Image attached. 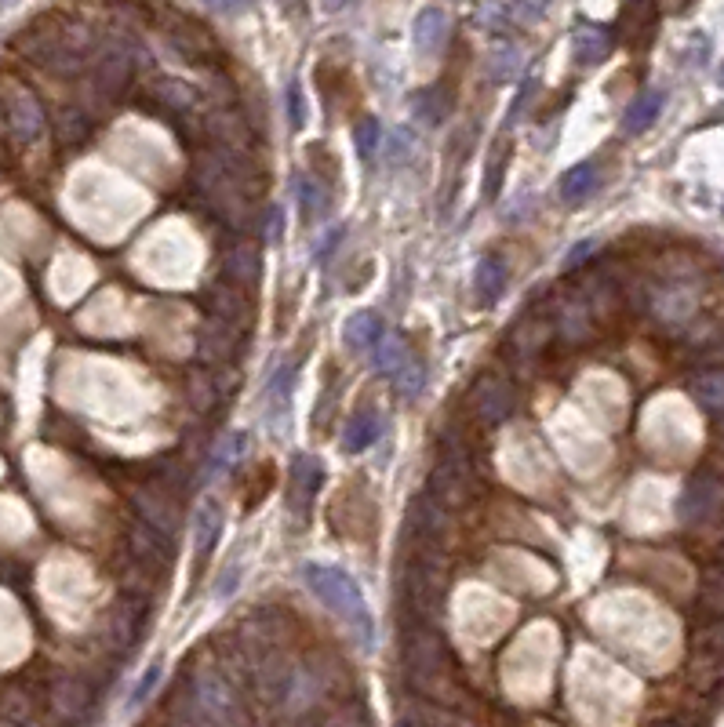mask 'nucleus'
I'll list each match as a JSON object with an SVG mask.
<instances>
[{"instance_id": "nucleus-1", "label": "nucleus", "mask_w": 724, "mask_h": 727, "mask_svg": "<svg viewBox=\"0 0 724 727\" xmlns=\"http://www.w3.org/2000/svg\"><path fill=\"white\" fill-rule=\"evenodd\" d=\"M302 575H306V586H310L313 593L346 622V629L357 637V644H361V648H372V640H375L372 615L364 608V600H361V593H357V586L350 582V575H342L339 568H321V564H310Z\"/></svg>"}, {"instance_id": "nucleus-26", "label": "nucleus", "mask_w": 724, "mask_h": 727, "mask_svg": "<svg viewBox=\"0 0 724 727\" xmlns=\"http://www.w3.org/2000/svg\"><path fill=\"white\" fill-rule=\"evenodd\" d=\"M324 727H372V720L364 717L361 706H346V709H339Z\"/></svg>"}, {"instance_id": "nucleus-11", "label": "nucleus", "mask_w": 724, "mask_h": 727, "mask_svg": "<svg viewBox=\"0 0 724 727\" xmlns=\"http://www.w3.org/2000/svg\"><path fill=\"white\" fill-rule=\"evenodd\" d=\"M8 117H11V128L19 131V139H37L44 131V113H41V106L26 95V91H15L11 95V106H8Z\"/></svg>"}, {"instance_id": "nucleus-28", "label": "nucleus", "mask_w": 724, "mask_h": 727, "mask_svg": "<svg viewBox=\"0 0 724 727\" xmlns=\"http://www.w3.org/2000/svg\"><path fill=\"white\" fill-rule=\"evenodd\" d=\"M590 251H594V244H590V240H586V244H579L575 251H568V266H579V259H583V255H590Z\"/></svg>"}, {"instance_id": "nucleus-24", "label": "nucleus", "mask_w": 724, "mask_h": 727, "mask_svg": "<svg viewBox=\"0 0 724 727\" xmlns=\"http://www.w3.org/2000/svg\"><path fill=\"white\" fill-rule=\"evenodd\" d=\"M302 193V208H306V219H317V215H324L328 211V197L321 193V182L317 179H306L299 186Z\"/></svg>"}, {"instance_id": "nucleus-2", "label": "nucleus", "mask_w": 724, "mask_h": 727, "mask_svg": "<svg viewBox=\"0 0 724 727\" xmlns=\"http://www.w3.org/2000/svg\"><path fill=\"white\" fill-rule=\"evenodd\" d=\"M190 702L201 717V727H244V706L233 695V684L219 669H201L190 680Z\"/></svg>"}, {"instance_id": "nucleus-9", "label": "nucleus", "mask_w": 724, "mask_h": 727, "mask_svg": "<svg viewBox=\"0 0 724 727\" xmlns=\"http://www.w3.org/2000/svg\"><path fill=\"white\" fill-rule=\"evenodd\" d=\"M383 415L379 411H357L350 422H346V429H342V448L346 451H364L368 444H375L379 440V433H383Z\"/></svg>"}, {"instance_id": "nucleus-18", "label": "nucleus", "mask_w": 724, "mask_h": 727, "mask_svg": "<svg viewBox=\"0 0 724 727\" xmlns=\"http://www.w3.org/2000/svg\"><path fill=\"white\" fill-rule=\"evenodd\" d=\"M594 186H597V168H594V164H575V168L561 179V197L575 204V200L590 197V193H594Z\"/></svg>"}, {"instance_id": "nucleus-25", "label": "nucleus", "mask_w": 724, "mask_h": 727, "mask_svg": "<svg viewBox=\"0 0 724 727\" xmlns=\"http://www.w3.org/2000/svg\"><path fill=\"white\" fill-rule=\"evenodd\" d=\"M357 146H361L364 157H372V153L379 150V120L375 117H364L361 124H357Z\"/></svg>"}, {"instance_id": "nucleus-14", "label": "nucleus", "mask_w": 724, "mask_h": 727, "mask_svg": "<svg viewBox=\"0 0 724 727\" xmlns=\"http://www.w3.org/2000/svg\"><path fill=\"white\" fill-rule=\"evenodd\" d=\"M383 320L375 317V313H357V317L346 324V346L357 349V353H372L383 339Z\"/></svg>"}, {"instance_id": "nucleus-10", "label": "nucleus", "mask_w": 724, "mask_h": 727, "mask_svg": "<svg viewBox=\"0 0 724 727\" xmlns=\"http://www.w3.org/2000/svg\"><path fill=\"white\" fill-rule=\"evenodd\" d=\"M448 40V19H444L441 8H426L419 19H415V48L419 55H437L441 44Z\"/></svg>"}, {"instance_id": "nucleus-22", "label": "nucleus", "mask_w": 724, "mask_h": 727, "mask_svg": "<svg viewBox=\"0 0 724 727\" xmlns=\"http://www.w3.org/2000/svg\"><path fill=\"white\" fill-rule=\"evenodd\" d=\"M546 335H550V328L543 320H524L521 328L513 331V346H517V353H539Z\"/></svg>"}, {"instance_id": "nucleus-19", "label": "nucleus", "mask_w": 724, "mask_h": 727, "mask_svg": "<svg viewBox=\"0 0 724 727\" xmlns=\"http://www.w3.org/2000/svg\"><path fill=\"white\" fill-rule=\"evenodd\" d=\"M477 291H481V302H488V306L506 291V269L495 259H484L477 266Z\"/></svg>"}, {"instance_id": "nucleus-29", "label": "nucleus", "mask_w": 724, "mask_h": 727, "mask_svg": "<svg viewBox=\"0 0 724 727\" xmlns=\"http://www.w3.org/2000/svg\"><path fill=\"white\" fill-rule=\"evenodd\" d=\"M721 451H724V437H721Z\"/></svg>"}, {"instance_id": "nucleus-3", "label": "nucleus", "mask_w": 724, "mask_h": 727, "mask_svg": "<svg viewBox=\"0 0 724 727\" xmlns=\"http://www.w3.org/2000/svg\"><path fill=\"white\" fill-rule=\"evenodd\" d=\"M721 509H724V484L714 477V473H699V477L684 488L677 517H681L688 528H699V524H710V520L721 517Z\"/></svg>"}, {"instance_id": "nucleus-13", "label": "nucleus", "mask_w": 724, "mask_h": 727, "mask_svg": "<svg viewBox=\"0 0 724 727\" xmlns=\"http://www.w3.org/2000/svg\"><path fill=\"white\" fill-rule=\"evenodd\" d=\"M222 269H226V277H230L233 284L252 288L255 280H259V251H255L252 244H237V248L226 255Z\"/></svg>"}, {"instance_id": "nucleus-23", "label": "nucleus", "mask_w": 724, "mask_h": 727, "mask_svg": "<svg viewBox=\"0 0 724 727\" xmlns=\"http://www.w3.org/2000/svg\"><path fill=\"white\" fill-rule=\"evenodd\" d=\"M310 175L317 182H335V175H339V160L324 150L321 142H317V146H310Z\"/></svg>"}, {"instance_id": "nucleus-12", "label": "nucleus", "mask_w": 724, "mask_h": 727, "mask_svg": "<svg viewBox=\"0 0 724 727\" xmlns=\"http://www.w3.org/2000/svg\"><path fill=\"white\" fill-rule=\"evenodd\" d=\"M372 357L386 375H393V379H401L404 371L419 364V360L412 357V349L404 346L401 339H393V335H383V339H379V346L372 349Z\"/></svg>"}, {"instance_id": "nucleus-4", "label": "nucleus", "mask_w": 724, "mask_h": 727, "mask_svg": "<svg viewBox=\"0 0 724 727\" xmlns=\"http://www.w3.org/2000/svg\"><path fill=\"white\" fill-rule=\"evenodd\" d=\"M466 408L484 422V426H495V422H503L506 415L513 411V389L506 379L499 375H477L466 393Z\"/></svg>"}, {"instance_id": "nucleus-20", "label": "nucleus", "mask_w": 724, "mask_h": 727, "mask_svg": "<svg viewBox=\"0 0 724 727\" xmlns=\"http://www.w3.org/2000/svg\"><path fill=\"white\" fill-rule=\"evenodd\" d=\"M699 604H703V611H710V615L724 618V564L703 578V586H699Z\"/></svg>"}, {"instance_id": "nucleus-27", "label": "nucleus", "mask_w": 724, "mask_h": 727, "mask_svg": "<svg viewBox=\"0 0 724 727\" xmlns=\"http://www.w3.org/2000/svg\"><path fill=\"white\" fill-rule=\"evenodd\" d=\"M157 677H161V666H150V669H146V673H142L139 688L131 691V706H142V702H146V695H150V691H153Z\"/></svg>"}, {"instance_id": "nucleus-15", "label": "nucleus", "mask_w": 724, "mask_h": 727, "mask_svg": "<svg viewBox=\"0 0 724 727\" xmlns=\"http://www.w3.org/2000/svg\"><path fill=\"white\" fill-rule=\"evenodd\" d=\"M659 110H663V91H644L641 99H634V106L626 110L623 128L630 131V135H641V131H648L655 124Z\"/></svg>"}, {"instance_id": "nucleus-7", "label": "nucleus", "mask_w": 724, "mask_h": 727, "mask_svg": "<svg viewBox=\"0 0 724 727\" xmlns=\"http://www.w3.org/2000/svg\"><path fill=\"white\" fill-rule=\"evenodd\" d=\"M51 706H55V713H59V717H66V720L84 717V713H88V706H91L88 684H84V680H77V677L59 680V684L51 688Z\"/></svg>"}, {"instance_id": "nucleus-5", "label": "nucleus", "mask_w": 724, "mask_h": 727, "mask_svg": "<svg viewBox=\"0 0 724 727\" xmlns=\"http://www.w3.org/2000/svg\"><path fill=\"white\" fill-rule=\"evenodd\" d=\"M404 666L412 677H437L444 669V648L437 633H430L426 626H408L404 637Z\"/></svg>"}, {"instance_id": "nucleus-30", "label": "nucleus", "mask_w": 724, "mask_h": 727, "mask_svg": "<svg viewBox=\"0 0 724 727\" xmlns=\"http://www.w3.org/2000/svg\"><path fill=\"white\" fill-rule=\"evenodd\" d=\"M401 727H412V724H401Z\"/></svg>"}, {"instance_id": "nucleus-16", "label": "nucleus", "mask_w": 724, "mask_h": 727, "mask_svg": "<svg viewBox=\"0 0 724 727\" xmlns=\"http://www.w3.org/2000/svg\"><path fill=\"white\" fill-rule=\"evenodd\" d=\"M608 48H612V40H608V33L597 30V26H579L572 37V51L579 62H601L604 55H608Z\"/></svg>"}, {"instance_id": "nucleus-17", "label": "nucleus", "mask_w": 724, "mask_h": 727, "mask_svg": "<svg viewBox=\"0 0 724 727\" xmlns=\"http://www.w3.org/2000/svg\"><path fill=\"white\" fill-rule=\"evenodd\" d=\"M692 397L699 400L706 411L724 415V371H703V375H695Z\"/></svg>"}, {"instance_id": "nucleus-21", "label": "nucleus", "mask_w": 724, "mask_h": 727, "mask_svg": "<svg viewBox=\"0 0 724 727\" xmlns=\"http://www.w3.org/2000/svg\"><path fill=\"white\" fill-rule=\"evenodd\" d=\"M317 484H321V462L299 455V459H295V484H292L295 498H302V502H306V498H313Z\"/></svg>"}, {"instance_id": "nucleus-31", "label": "nucleus", "mask_w": 724, "mask_h": 727, "mask_svg": "<svg viewBox=\"0 0 724 727\" xmlns=\"http://www.w3.org/2000/svg\"><path fill=\"white\" fill-rule=\"evenodd\" d=\"M663 727H670V724H663Z\"/></svg>"}, {"instance_id": "nucleus-8", "label": "nucleus", "mask_w": 724, "mask_h": 727, "mask_svg": "<svg viewBox=\"0 0 724 727\" xmlns=\"http://www.w3.org/2000/svg\"><path fill=\"white\" fill-rule=\"evenodd\" d=\"M219 528H222V509L208 498V502H201V509L193 513V549H197V560H201V564L212 557Z\"/></svg>"}, {"instance_id": "nucleus-6", "label": "nucleus", "mask_w": 724, "mask_h": 727, "mask_svg": "<svg viewBox=\"0 0 724 727\" xmlns=\"http://www.w3.org/2000/svg\"><path fill=\"white\" fill-rule=\"evenodd\" d=\"M135 502H139L142 517H146V524H150L157 535H161V531H171L179 524V506H175V495H168V491L146 488L135 495Z\"/></svg>"}]
</instances>
